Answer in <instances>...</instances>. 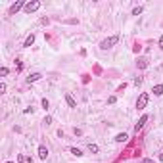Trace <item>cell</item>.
<instances>
[{"label":"cell","mask_w":163,"mask_h":163,"mask_svg":"<svg viewBox=\"0 0 163 163\" xmlns=\"http://www.w3.org/2000/svg\"><path fill=\"white\" fill-rule=\"evenodd\" d=\"M117 42H119V37H117V35H113V37H107V38H104V40L100 42V48H102V50H107V48L115 46Z\"/></svg>","instance_id":"1"},{"label":"cell","mask_w":163,"mask_h":163,"mask_svg":"<svg viewBox=\"0 0 163 163\" xmlns=\"http://www.w3.org/2000/svg\"><path fill=\"white\" fill-rule=\"evenodd\" d=\"M148 100H150V96L146 92H142L138 96V100H136V109H144V107L148 106Z\"/></svg>","instance_id":"2"},{"label":"cell","mask_w":163,"mask_h":163,"mask_svg":"<svg viewBox=\"0 0 163 163\" xmlns=\"http://www.w3.org/2000/svg\"><path fill=\"white\" fill-rule=\"evenodd\" d=\"M38 8H40V2H38V0H33V2H27L25 12H27V14H33V12H37Z\"/></svg>","instance_id":"3"},{"label":"cell","mask_w":163,"mask_h":163,"mask_svg":"<svg viewBox=\"0 0 163 163\" xmlns=\"http://www.w3.org/2000/svg\"><path fill=\"white\" fill-rule=\"evenodd\" d=\"M25 6H27V4H25L23 0H17V2H15V4L12 6V8H10V15H14V14H17L19 10H21V8H25Z\"/></svg>","instance_id":"4"},{"label":"cell","mask_w":163,"mask_h":163,"mask_svg":"<svg viewBox=\"0 0 163 163\" xmlns=\"http://www.w3.org/2000/svg\"><path fill=\"white\" fill-rule=\"evenodd\" d=\"M148 119H150L148 115H142V117H140V119H138V123H136V125H134V132H138V130H142V127L146 125V121H148Z\"/></svg>","instance_id":"5"},{"label":"cell","mask_w":163,"mask_h":163,"mask_svg":"<svg viewBox=\"0 0 163 163\" xmlns=\"http://www.w3.org/2000/svg\"><path fill=\"white\" fill-rule=\"evenodd\" d=\"M136 67H138V69H146V67H148V58L140 56L138 60H136Z\"/></svg>","instance_id":"6"},{"label":"cell","mask_w":163,"mask_h":163,"mask_svg":"<svg viewBox=\"0 0 163 163\" xmlns=\"http://www.w3.org/2000/svg\"><path fill=\"white\" fill-rule=\"evenodd\" d=\"M38 157H40L42 159V161H44V159H46L48 157V148H46V146H38Z\"/></svg>","instance_id":"7"},{"label":"cell","mask_w":163,"mask_h":163,"mask_svg":"<svg viewBox=\"0 0 163 163\" xmlns=\"http://www.w3.org/2000/svg\"><path fill=\"white\" fill-rule=\"evenodd\" d=\"M65 102H67V106H69V107H77V102H75V98L71 96L69 92H65Z\"/></svg>","instance_id":"8"},{"label":"cell","mask_w":163,"mask_h":163,"mask_svg":"<svg viewBox=\"0 0 163 163\" xmlns=\"http://www.w3.org/2000/svg\"><path fill=\"white\" fill-rule=\"evenodd\" d=\"M38 79H42V75H40V73H33V75H29V77H27V83H29V84H31V83H37Z\"/></svg>","instance_id":"9"},{"label":"cell","mask_w":163,"mask_h":163,"mask_svg":"<svg viewBox=\"0 0 163 163\" xmlns=\"http://www.w3.org/2000/svg\"><path fill=\"white\" fill-rule=\"evenodd\" d=\"M33 42H35V35H29V37L25 38L23 46H25V48H29V46H33Z\"/></svg>","instance_id":"10"},{"label":"cell","mask_w":163,"mask_h":163,"mask_svg":"<svg viewBox=\"0 0 163 163\" xmlns=\"http://www.w3.org/2000/svg\"><path fill=\"white\" fill-rule=\"evenodd\" d=\"M129 140V136H127V132H119V134L115 136V142H127Z\"/></svg>","instance_id":"11"},{"label":"cell","mask_w":163,"mask_h":163,"mask_svg":"<svg viewBox=\"0 0 163 163\" xmlns=\"http://www.w3.org/2000/svg\"><path fill=\"white\" fill-rule=\"evenodd\" d=\"M152 92H154L155 96H161V94H163V84H155V86H154V90H152Z\"/></svg>","instance_id":"12"},{"label":"cell","mask_w":163,"mask_h":163,"mask_svg":"<svg viewBox=\"0 0 163 163\" xmlns=\"http://www.w3.org/2000/svg\"><path fill=\"white\" fill-rule=\"evenodd\" d=\"M69 152H71L73 155H77V157H81V155H83V152H81L79 148H69Z\"/></svg>","instance_id":"13"},{"label":"cell","mask_w":163,"mask_h":163,"mask_svg":"<svg viewBox=\"0 0 163 163\" xmlns=\"http://www.w3.org/2000/svg\"><path fill=\"white\" fill-rule=\"evenodd\" d=\"M88 150L92 152V154H98V152H100V148H98L96 144H88Z\"/></svg>","instance_id":"14"},{"label":"cell","mask_w":163,"mask_h":163,"mask_svg":"<svg viewBox=\"0 0 163 163\" xmlns=\"http://www.w3.org/2000/svg\"><path fill=\"white\" fill-rule=\"evenodd\" d=\"M142 14V6H136V8H132V15H140Z\"/></svg>","instance_id":"15"},{"label":"cell","mask_w":163,"mask_h":163,"mask_svg":"<svg viewBox=\"0 0 163 163\" xmlns=\"http://www.w3.org/2000/svg\"><path fill=\"white\" fill-rule=\"evenodd\" d=\"M15 69H17V71L23 69V63H21V60H15Z\"/></svg>","instance_id":"16"},{"label":"cell","mask_w":163,"mask_h":163,"mask_svg":"<svg viewBox=\"0 0 163 163\" xmlns=\"http://www.w3.org/2000/svg\"><path fill=\"white\" fill-rule=\"evenodd\" d=\"M42 107H44V109H48V107H50V102H48V100H46V98H44V100H42Z\"/></svg>","instance_id":"17"},{"label":"cell","mask_w":163,"mask_h":163,"mask_svg":"<svg viewBox=\"0 0 163 163\" xmlns=\"http://www.w3.org/2000/svg\"><path fill=\"white\" fill-rule=\"evenodd\" d=\"M8 73H10V71H8V67H2V69H0V75H2V77H6Z\"/></svg>","instance_id":"18"},{"label":"cell","mask_w":163,"mask_h":163,"mask_svg":"<svg viewBox=\"0 0 163 163\" xmlns=\"http://www.w3.org/2000/svg\"><path fill=\"white\" fill-rule=\"evenodd\" d=\"M132 50H134V52H136V54H138V52H140V50H142V46H140V44H138V42H136V44H134V46H132Z\"/></svg>","instance_id":"19"},{"label":"cell","mask_w":163,"mask_h":163,"mask_svg":"<svg viewBox=\"0 0 163 163\" xmlns=\"http://www.w3.org/2000/svg\"><path fill=\"white\" fill-rule=\"evenodd\" d=\"M140 163H155V161H154V159H152V157H144V159H142V161H140Z\"/></svg>","instance_id":"20"},{"label":"cell","mask_w":163,"mask_h":163,"mask_svg":"<svg viewBox=\"0 0 163 163\" xmlns=\"http://www.w3.org/2000/svg\"><path fill=\"white\" fill-rule=\"evenodd\" d=\"M115 102H117L115 96H109V98H107V104H115Z\"/></svg>","instance_id":"21"},{"label":"cell","mask_w":163,"mask_h":163,"mask_svg":"<svg viewBox=\"0 0 163 163\" xmlns=\"http://www.w3.org/2000/svg\"><path fill=\"white\" fill-rule=\"evenodd\" d=\"M0 92H6V83H0Z\"/></svg>","instance_id":"22"},{"label":"cell","mask_w":163,"mask_h":163,"mask_svg":"<svg viewBox=\"0 0 163 163\" xmlns=\"http://www.w3.org/2000/svg\"><path fill=\"white\" fill-rule=\"evenodd\" d=\"M140 83H142V77H136V79H134V84H136V86H138Z\"/></svg>","instance_id":"23"},{"label":"cell","mask_w":163,"mask_h":163,"mask_svg":"<svg viewBox=\"0 0 163 163\" xmlns=\"http://www.w3.org/2000/svg\"><path fill=\"white\" fill-rule=\"evenodd\" d=\"M44 123H46V125H50V123H52V117H50V115H46V119H44Z\"/></svg>","instance_id":"24"},{"label":"cell","mask_w":163,"mask_h":163,"mask_svg":"<svg viewBox=\"0 0 163 163\" xmlns=\"http://www.w3.org/2000/svg\"><path fill=\"white\" fill-rule=\"evenodd\" d=\"M159 48H161V50H163V35H161V37H159Z\"/></svg>","instance_id":"25"},{"label":"cell","mask_w":163,"mask_h":163,"mask_svg":"<svg viewBox=\"0 0 163 163\" xmlns=\"http://www.w3.org/2000/svg\"><path fill=\"white\" fill-rule=\"evenodd\" d=\"M159 159H161V161H163V154H161V155H159Z\"/></svg>","instance_id":"26"},{"label":"cell","mask_w":163,"mask_h":163,"mask_svg":"<svg viewBox=\"0 0 163 163\" xmlns=\"http://www.w3.org/2000/svg\"><path fill=\"white\" fill-rule=\"evenodd\" d=\"M6 163H14V161H6Z\"/></svg>","instance_id":"27"}]
</instances>
